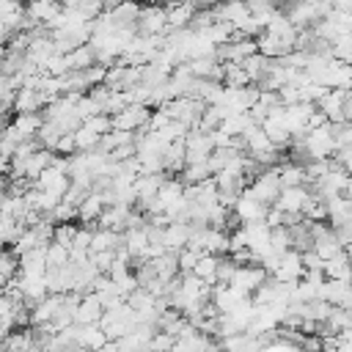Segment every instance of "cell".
Masks as SVG:
<instances>
[{"mask_svg": "<svg viewBox=\"0 0 352 352\" xmlns=\"http://www.w3.org/2000/svg\"><path fill=\"white\" fill-rule=\"evenodd\" d=\"M242 192H245V195H250V198H256V201H261V204H267V206H272V204H275V198H278V192H280L278 170H275V168L261 170L258 176H253V179L248 182V187H245Z\"/></svg>", "mask_w": 352, "mask_h": 352, "instance_id": "1", "label": "cell"}, {"mask_svg": "<svg viewBox=\"0 0 352 352\" xmlns=\"http://www.w3.org/2000/svg\"><path fill=\"white\" fill-rule=\"evenodd\" d=\"M165 30H168V25H165V6H157V3L140 6L138 19H135V33L138 36H162Z\"/></svg>", "mask_w": 352, "mask_h": 352, "instance_id": "2", "label": "cell"}, {"mask_svg": "<svg viewBox=\"0 0 352 352\" xmlns=\"http://www.w3.org/2000/svg\"><path fill=\"white\" fill-rule=\"evenodd\" d=\"M148 113H151V107H146V104H135V102H132V104H124L118 113H113V116H110V126H113V129L135 132V129L146 126Z\"/></svg>", "mask_w": 352, "mask_h": 352, "instance_id": "3", "label": "cell"}, {"mask_svg": "<svg viewBox=\"0 0 352 352\" xmlns=\"http://www.w3.org/2000/svg\"><path fill=\"white\" fill-rule=\"evenodd\" d=\"M264 278H267V272H264L258 264H236V270H234L228 286H234L239 294L250 297V294L256 292V286L264 283Z\"/></svg>", "mask_w": 352, "mask_h": 352, "instance_id": "4", "label": "cell"}, {"mask_svg": "<svg viewBox=\"0 0 352 352\" xmlns=\"http://www.w3.org/2000/svg\"><path fill=\"white\" fill-rule=\"evenodd\" d=\"M308 201V187L305 184H297V187H280V192H278V198H275V209H280V212H294V214H300V209H302V204Z\"/></svg>", "mask_w": 352, "mask_h": 352, "instance_id": "5", "label": "cell"}, {"mask_svg": "<svg viewBox=\"0 0 352 352\" xmlns=\"http://www.w3.org/2000/svg\"><path fill=\"white\" fill-rule=\"evenodd\" d=\"M267 204H261V201H256V198H250V195H245V192H239V198L234 201V206H231V212L242 220V223H253V220H264V214H267Z\"/></svg>", "mask_w": 352, "mask_h": 352, "instance_id": "6", "label": "cell"}, {"mask_svg": "<svg viewBox=\"0 0 352 352\" xmlns=\"http://www.w3.org/2000/svg\"><path fill=\"white\" fill-rule=\"evenodd\" d=\"M44 104L47 102H44V96L36 88H16L14 102H11V110L14 113H38Z\"/></svg>", "mask_w": 352, "mask_h": 352, "instance_id": "7", "label": "cell"}, {"mask_svg": "<svg viewBox=\"0 0 352 352\" xmlns=\"http://www.w3.org/2000/svg\"><path fill=\"white\" fill-rule=\"evenodd\" d=\"M212 14H214L217 22L236 25L239 19L248 16V6H245V0H220L217 6H212Z\"/></svg>", "mask_w": 352, "mask_h": 352, "instance_id": "8", "label": "cell"}, {"mask_svg": "<svg viewBox=\"0 0 352 352\" xmlns=\"http://www.w3.org/2000/svg\"><path fill=\"white\" fill-rule=\"evenodd\" d=\"M192 11H195V8H192L187 0H184V3H165V25H168V30L187 28Z\"/></svg>", "mask_w": 352, "mask_h": 352, "instance_id": "9", "label": "cell"}, {"mask_svg": "<svg viewBox=\"0 0 352 352\" xmlns=\"http://www.w3.org/2000/svg\"><path fill=\"white\" fill-rule=\"evenodd\" d=\"M104 209V204H102V198L96 195V192H88L80 204H77V220L82 223V226H91V228H96L94 223H96V217H99V212Z\"/></svg>", "mask_w": 352, "mask_h": 352, "instance_id": "10", "label": "cell"}, {"mask_svg": "<svg viewBox=\"0 0 352 352\" xmlns=\"http://www.w3.org/2000/svg\"><path fill=\"white\" fill-rule=\"evenodd\" d=\"M190 236V223H168L162 228V245L165 250H182Z\"/></svg>", "mask_w": 352, "mask_h": 352, "instance_id": "11", "label": "cell"}, {"mask_svg": "<svg viewBox=\"0 0 352 352\" xmlns=\"http://www.w3.org/2000/svg\"><path fill=\"white\" fill-rule=\"evenodd\" d=\"M63 55H66V66H69V72H74V69H88V66L96 63L94 47H91L88 41L80 44V47H74L72 52H63Z\"/></svg>", "mask_w": 352, "mask_h": 352, "instance_id": "12", "label": "cell"}, {"mask_svg": "<svg viewBox=\"0 0 352 352\" xmlns=\"http://www.w3.org/2000/svg\"><path fill=\"white\" fill-rule=\"evenodd\" d=\"M151 267H154V275L160 280H170L179 275V267H176V250H165L160 256L151 258Z\"/></svg>", "mask_w": 352, "mask_h": 352, "instance_id": "13", "label": "cell"}, {"mask_svg": "<svg viewBox=\"0 0 352 352\" xmlns=\"http://www.w3.org/2000/svg\"><path fill=\"white\" fill-rule=\"evenodd\" d=\"M41 121H44V118H41V110H38V113H16L11 124L16 126V132H19L22 138H36Z\"/></svg>", "mask_w": 352, "mask_h": 352, "instance_id": "14", "label": "cell"}, {"mask_svg": "<svg viewBox=\"0 0 352 352\" xmlns=\"http://www.w3.org/2000/svg\"><path fill=\"white\" fill-rule=\"evenodd\" d=\"M322 272L324 278H333V280H349V267H346V250H341L338 256L322 261Z\"/></svg>", "mask_w": 352, "mask_h": 352, "instance_id": "15", "label": "cell"}, {"mask_svg": "<svg viewBox=\"0 0 352 352\" xmlns=\"http://www.w3.org/2000/svg\"><path fill=\"white\" fill-rule=\"evenodd\" d=\"M217 261H220V256H212V253H201L198 256V261H195V267H192V275H198L204 283H214V272H217Z\"/></svg>", "mask_w": 352, "mask_h": 352, "instance_id": "16", "label": "cell"}, {"mask_svg": "<svg viewBox=\"0 0 352 352\" xmlns=\"http://www.w3.org/2000/svg\"><path fill=\"white\" fill-rule=\"evenodd\" d=\"M267 63H270V58H264L261 52H253V55H248V58L239 60V66H242V72L250 77V82H256V80L267 72Z\"/></svg>", "mask_w": 352, "mask_h": 352, "instance_id": "17", "label": "cell"}, {"mask_svg": "<svg viewBox=\"0 0 352 352\" xmlns=\"http://www.w3.org/2000/svg\"><path fill=\"white\" fill-rule=\"evenodd\" d=\"M44 261H47V267H63L69 261V250L50 239L47 248H44Z\"/></svg>", "mask_w": 352, "mask_h": 352, "instance_id": "18", "label": "cell"}, {"mask_svg": "<svg viewBox=\"0 0 352 352\" xmlns=\"http://www.w3.org/2000/svg\"><path fill=\"white\" fill-rule=\"evenodd\" d=\"M19 272V256L11 248H0V275L14 278Z\"/></svg>", "mask_w": 352, "mask_h": 352, "instance_id": "19", "label": "cell"}, {"mask_svg": "<svg viewBox=\"0 0 352 352\" xmlns=\"http://www.w3.org/2000/svg\"><path fill=\"white\" fill-rule=\"evenodd\" d=\"M74 231H77L74 223H55L52 226V242H58V245H63L69 250L72 248V239H74Z\"/></svg>", "mask_w": 352, "mask_h": 352, "instance_id": "20", "label": "cell"}, {"mask_svg": "<svg viewBox=\"0 0 352 352\" xmlns=\"http://www.w3.org/2000/svg\"><path fill=\"white\" fill-rule=\"evenodd\" d=\"M82 126H85V129H91V132H96L99 138H102L104 132H110V129H113V126H110V116H107V113H99V116L82 118Z\"/></svg>", "mask_w": 352, "mask_h": 352, "instance_id": "21", "label": "cell"}, {"mask_svg": "<svg viewBox=\"0 0 352 352\" xmlns=\"http://www.w3.org/2000/svg\"><path fill=\"white\" fill-rule=\"evenodd\" d=\"M198 256H201V253H195V250H190V248L176 250V267H179V272H192Z\"/></svg>", "mask_w": 352, "mask_h": 352, "instance_id": "22", "label": "cell"}, {"mask_svg": "<svg viewBox=\"0 0 352 352\" xmlns=\"http://www.w3.org/2000/svg\"><path fill=\"white\" fill-rule=\"evenodd\" d=\"M22 0H0V19H6V16H11V14H16V11H22Z\"/></svg>", "mask_w": 352, "mask_h": 352, "instance_id": "23", "label": "cell"}, {"mask_svg": "<svg viewBox=\"0 0 352 352\" xmlns=\"http://www.w3.org/2000/svg\"><path fill=\"white\" fill-rule=\"evenodd\" d=\"M330 6L338 14H352V0H330Z\"/></svg>", "mask_w": 352, "mask_h": 352, "instance_id": "24", "label": "cell"}, {"mask_svg": "<svg viewBox=\"0 0 352 352\" xmlns=\"http://www.w3.org/2000/svg\"><path fill=\"white\" fill-rule=\"evenodd\" d=\"M192 8H212V6H217L220 0H187Z\"/></svg>", "mask_w": 352, "mask_h": 352, "instance_id": "25", "label": "cell"}]
</instances>
